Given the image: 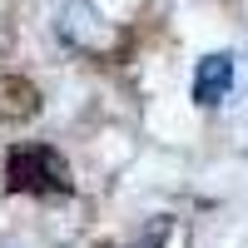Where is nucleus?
Instances as JSON below:
<instances>
[{
    "label": "nucleus",
    "instance_id": "nucleus-1",
    "mask_svg": "<svg viewBox=\"0 0 248 248\" xmlns=\"http://www.w3.org/2000/svg\"><path fill=\"white\" fill-rule=\"evenodd\" d=\"M75 189V174L60 149L50 144H20L5 159V194H70Z\"/></svg>",
    "mask_w": 248,
    "mask_h": 248
},
{
    "label": "nucleus",
    "instance_id": "nucleus-2",
    "mask_svg": "<svg viewBox=\"0 0 248 248\" xmlns=\"http://www.w3.org/2000/svg\"><path fill=\"white\" fill-rule=\"evenodd\" d=\"M229 90H233V55H203L194 70V105L214 109L229 99Z\"/></svg>",
    "mask_w": 248,
    "mask_h": 248
},
{
    "label": "nucleus",
    "instance_id": "nucleus-3",
    "mask_svg": "<svg viewBox=\"0 0 248 248\" xmlns=\"http://www.w3.org/2000/svg\"><path fill=\"white\" fill-rule=\"evenodd\" d=\"M35 109H40V99H35L30 79H5V85H0V114L5 119H30Z\"/></svg>",
    "mask_w": 248,
    "mask_h": 248
}]
</instances>
